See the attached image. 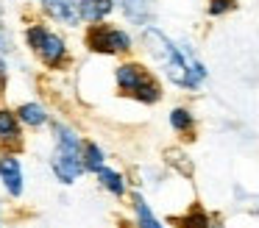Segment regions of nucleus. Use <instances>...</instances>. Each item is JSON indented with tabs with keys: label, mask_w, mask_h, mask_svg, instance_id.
Wrapping results in <instances>:
<instances>
[{
	"label": "nucleus",
	"mask_w": 259,
	"mask_h": 228,
	"mask_svg": "<svg viewBox=\"0 0 259 228\" xmlns=\"http://www.w3.org/2000/svg\"><path fill=\"white\" fill-rule=\"evenodd\" d=\"M23 44L28 48V53L51 72H62L73 64V53H70L67 36H64L59 28H53L48 20H42V17L25 20Z\"/></svg>",
	"instance_id": "2"
},
{
	"label": "nucleus",
	"mask_w": 259,
	"mask_h": 228,
	"mask_svg": "<svg viewBox=\"0 0 259 228\" xmlns=\"http://www.w3.org/2000/svg\"><path fill=\"white\" fill-rule=\"evenodd\" d=\"M14 48H17V39H14V31L6 25V20H0V53L12 56Z\"/></svg>",
	"instance_id": "16"
},
{
	"label": "nucleus",
	"mask_w": 259,
	"mask_h": 228,
	"mask_svg": "<svg viewBox=\"0 0 259 228\" xmlns=\"http://www.w3.org/2000/svg\"><path fill=\"white\" fill-rule=\"evenodd\" d=\"M142 44H145L148 56L162 67L164 78L173 86L187 89V92H198L206 81V67L198 59L190 42H179V39L167 36L162 28L148 25L142 28Z\"/></svg>",
	"instance_id": "1"
},
{
	"label": "nucleus",
	"mask_w": 259,
	"mask_h": 228,
	"mask_svg": "<svg viewBox=\"0 0 259 228\" xmlns=\"http://www.w3.org/2000/svg\"><path fill=\"white\" fill-rule=\"evenodd\" d=\"M237 9V0H206V14L209 17H226Z\"/></svg>",
	"instance_id": "17"
},
{
	"label": "nucleus",
	"mask_w": 259,
	"mask_h": 228,
	"mask_svg": "<svg viewBox=\"0 0 259 228\" xmlns=\"http://www.w3.org/2000/svg\"><path fill=\"white\" fill-rule=\"evenodd\" d=\"M117 11L114 0H78V17L81 25H95V22L112 20V14Z\"/></svg>",
	"instance_id": "10"
},
{
	"label": "nucleus",
	"mask_w": 259,
	"mask_h": 228,
	"mask_svg": "<svg viewBox=\"0 0 259 228\" xmlns=\"http://www.w3.org/2000/svg\"><path fill=\"white\" fill-rule=\"evenodd\" d=\"M0 187L12 200H23L25 195V167L20 153L3 150L0 153Z\"/></svg>",
	"instance_id": "6"
},
{
	"label": "nucleus",
	"mask_w": 259,
	"mask_h": 228,
	"mask_svg": "<svg viewBox=\"0 0 259 228\" xmlns=\"http://www.w3.org/2000/svg\"><path fill=\"white\" fill-rule=\"evenodd\" d=\"M95 181H98V187H101L103 192H109L117 200H123L125 195H128V178H125L120 170L109 167V164H103L101 170L95 172Z\"/></svg>",
	"instance_id": "11"
},
{
	"label": "nucleus",
	"mask_w": 259,
	"mask_h": 228,
	"mask_svg": "<svg viewBox=\"0 0 259 228\" xmlns=\"http://www.w3.org/2000/svg\"><path fill=\"white\" fill-rule=\"evenodd\" d=\"M123 20L134 28H148L156 17V0H114Z\"/></svg>",
	"instance_id": "7"
},
{
	"label": "nucleus",
	"mask_w": 259,
	"mask_h": 228,
	"mask_svg": "<svg viewBox=\"0 0 259 228\" xmlns=\"http://www.w3.org/2000/svg\"><path fill=\"white\" fill-rule=\"evenodd\" d=\"M170 222H173L176 228H212V217L206 214V209H203L201 203H192L184 214L170 217Z\"/></svg>",
	"instance_id": "13"
},
{
	"label": "nucleus",
	"mask_w": 259,
	"mask_h": 228,
	"mask_svg": "<svg viewBox=\"0 0 259 228\" xmlns=\"http://www.w3.org/2000/svg\"><path fill=\"white\" fill-rule=\"evenodd\" d=\"M112 78H114V86H117V92L123 98H131L142 106H153L162 100V83H159V78L142 61L123 59L114 67Z\"/></svg>",
	"instance_id": "4"
},
{
	"label": "nucleus",
	"mask_w": 259,
	"mask_h": 228,
	"mask_svg": "<svg viewBox=\"0 0 259 228\" xmlns=\"http://www.w3.org/2000/svg\"><path fill=\"white\" fill-rule=\"evenodd\" d=\"M6 9H9V0H0V20L6 17Z\"/></svg>",
	"instance_id": "20"
},
{
	"label": "nucleus",
	"mask_w": 259,
	"mask_h": 228,
	"mask_svg": "<svg viewBox=\"0 0 259 228\" xmlns=\"http://www.w3.org/2000/svg\"><path fill=\"white\" fill-rule=\"evenodd\" d=\"M81 161H84V172H92V175H95V172L106 164V150H103L95 139L84 136V145H81Z\"/></svg>",
	"instance_id": "14"
},
{
	"label": "nucleus",
	"mask_w": 259,
	"mask_h": 228,
	"mask_svg": "<svg viewBox=\"0 0 259 228\" xmlns=\"http://www.w3.org/2000/svg\"><path fill=\"white\" fill-rule=\"evenodd\" d=\"M131 211H134V225L137 228H164V222L153 214V209L148 206V200L140 192L131 195Z\"/></svg>",
	"instance_id": "12"
},
{
	"label": "nucleus",
	"mask_w": 259,
	"mask_h": 228,
	"mask_svg": "<svg viewBox=\"0 0 259 228\" xmlns=\"http://www.w3.org/2000/svg\"><path fill=\"white\" fill-rule=\"evenodd\" d=\"M23 125H20L14 109L9 106H0V148L3 150H14L17 153L23 148Z\"/></svg>",
	"instance_id": "8"
},
{
	"label": "nucleus",
	"mask_w": 259,
	"mask_h": 228,
	"mask_svg": "<svg viewBox=\"0 0 259 228\" xmlns=\"http://www.w3.org/2000/svg\"><path fill=\"white\" fill-rule=\"evenodd\" d=\"M0 228H3V203H0Z\"/></svg>",
	"instance_id": "21"
},
{
	"label": "nucleus",
	"mask_w": 259,
	"mask_h": 228,
	"mask_svg": "<svg viewBox=\"0 0 259 228\" xmlns=\"http://www.w3.org/2000/svg\"><path fill=\"white\" fill-rule=\"evenodd\" d=\"M51 164L53 175H56L59 184L64 187H73L81 175H84V161H81V145H84V136L75 131L70 122L64 120H51Z\"/></svg>",
	"instance_id": "3"
},
{
	"label": "nucleus",
	"mask_w": 259,
	"mask_h": 228,
	"mask_svg": "<svg viewBox=\"0 0 259 228\" xmlns=\"http://www.w3.org/2000/svg\"><path fill=\"white\" fill-rule=\"evenodd\" d=\"M81 42L90 53L106 56V59H117V56H128L134 50V36L128 28L117 25V22H95L87 25L81 33Z\"/></svg>",
	"instance_id": "5"
},
{
	"label": "nucleus",
	"mask_w": 259,
	"mask_h": 228,
	"mask_svg": "<svg viewBox=\"0 0 259 228\" xmlns=\"http://www.w3.org/2000/svg\"><path fill=\"white\" fill-rule=\"evenodd\" d=\"M9 75H12V67H9V56L0 53V95L6 92V86H9Z\"/></svg>",
	"instance_id": "18"
},
{
	"label": "nucleus",
	"mask_w": 259,
	"mask_h": 228,
	"mask_svg": "<svg viewBox=\"0 0 259 228\" xmlns=\"http://www.w3.org/2000/svg\"><path fill=\"white\" fill-rule=\"evenodd\" d=\"M167 122H170V128H173L176 133H181V136H192V131H195V114H192L187 106H176V109H170Z\"/></svg>",
	"instance_id": "15"
},
{
	"label": "nucleus",
	"mask_w": 259,
	"mask_h": 228,
	"mask_svg": "<svg viewBox=\"0 0 259 228\" xmlns=\"http://www.w3.org/2000/svg\"><path fill=\"white\" fill-rule=\"evenodd\" d=\"M53 3H64V0H34L36 11H39V9H45V6H53Z\"/></svg>",
	"instance_id": "19"
},
{
	"label": "nucleus",
	"mask_w": 259,
	"mask_h": 228,
	"mask_svg": "<svg viewBox=\"0 0 259 228\" xmlns=\"http://www.w3.org/2000/svg\"><path fill=\"white\" fill-rule=\"evenodd\" d=\"M14 114H17L20 125L34 128V131L51 125V111H48V106L39 103V100H23V103H17L14 106Z\"/></svg>",
	"instance_id": "9"
}]
</instances>
